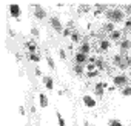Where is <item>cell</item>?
Returning a JSON list of instances; mask_svg holds the SVG:
<instances>
[{"instance_id": "6da1fadb", "label": "cell", "mask_w": 131, "mask_h": 126, "mask_svg": "<svg viewBox=\"0 0 131 126\" xmlns=\"http://www.w3.org/2000/svg\"><path fill=\"white\" fill-rule=\"evenodd\" d=\"M103 16H105V19H106L108 22H113L114 25L123 23V22L126 20V14L123 12L122 8H111V9H108Z\"/></svg>"}, {"instance_id": "7a4b0ae2", "label": "cell", "mask_w": 131, "mask_h": 126, "mask_svg": "<svg viewBox=\"0 0 131 126\" xmlns=\"http://www.w3.org/2000/svg\"><path fill=\"white\" fill-rule=\"evenodd\" d=\"M128 82H129V79H128V75H126L125 72L116 74V75L113 77V85H114L116 88H123V86L128 85Z\"/></svg>"}, {"instance_id": "3957f363", "label": "cell", "mask_w": 131, "mask_h": 126, "mask_svg": "<svg viewBox=\"0 0 131 126\" xmlns=\"http://www.w3.org/2000/svg\"><path fill=\"white\" fill-rule=\"evenodd\" d=\"M49 25H51V28H52L56 32H59V34H62V32H63V29H65V26H63L62 20H60L57 16H52V17L49 19Z\"/></svg>"}, {"instance_id": "277c9868", "label": "cell", "mask_w": 131, "mask_h": 126, "mask_svg": "<svg viewBox=\"0 0 131 126\" xmlns=\"http://www.w3.org/2000/svg\"><path fill=\"white\" fill-rule=\"evenodd\" d=\"M82 102H83V105H85L86 108H90V109H93V108L97 106V100H96L93 95H83Z\"/></svg>"}, {"instance_id": "5b68a950", "label": "cell", "mask_w": 131, "mask_h": 126, "mask_svg": "<svg viewBox=\"0 0 131 126\" xmlns=\"http://www.w3.org/2000/svg\"><path fill=\"white\" fill-rule=\"evenodd\" d=\"M46 11L40 6V5H36L34 6V17L37 19V20H43V19H46Z\"/></svg>"}, {"instance_id": "8992f818", "label": "cell", "mask_w": 131, "mask_h": 126, "mask_svg": "<svg viewBox=\"0 0 131 126\" xmlns=\"http://www.w3.org/2000/svg\"><path fill=\"white\" fill-rule=\"evenodd\" d=\"M119 46H120V52L125 54L126 51H131V40L126 39V37H123V39L119 42Z\"/></svg>"}, {"instance_id": "52a82bcc", "label": "cell", "mask_w": 131, "mask_h": 126, "mask_svg": "<svg viewBox=\"0 0 131 126\" xmlns=\"http://www.w3.org/2000/svg\"><path fill=\"white\" fill-rule=\"evenodd\" d=\"M74 61L77 63V65H86V63H88V55L79 51V52H76V55H74Z\"/></svg>"}, {"instance_id": "ba28073f", "label": "cell", "mask_w": 131, "mask_h": 126, "mask_svg": "<svg viewBox=\"0 0 131 126\" xmlns=\"http://www.w3.org/2000/svg\"><path fill=\"white\" fill-rule=\"evenodd\" d=\"M20 12H22V11H20V6H19L17 3H11V5H9V14H11L14 19H19V17H20Z\"/></svg>"}, {"instance_id": "9c48e42d", "label": "cell", "mask_w": 131, "mask_h": 126, "mask_svg": "<svg viewBox=\"0 0 131 126\" xmlns=\"http://www.w3.org/2000/svg\"><path fill=\"white\" fill-rule=\"evenodd\" d=\"M110 48H111V40H110V39H102V40L99 42V49H100L102 52L110 51Z\"/></svg>"}, {"instance_id": "30bf717a", "label": "cell", "mask_w": 131, "mask_h": 126, "mask_svg": "<svg viewBox=\"0 0 131 126\" xmlns=\"http://www.w3.org/2000/svg\"><path fill=\"white\" fill-rule=\"evenodd\" d=\"M103 94H105L103 83H102V82H97V83L94 85V95H97L99 98H102V97H103Z\"/></svg>"}, {"instance_id": "8fae6325", "label": "cell", "mask_w": 131, "mask_h": 126, "mask_svg": "<svg viewBox=\"0 0 131 126\" xmlns=\"http://www.w3.org/2000/svg\"><path fill=\"white\" fill-rule=\"evenodd\" d=\"M42 80H43V85H45V88H46L48 91H52V89H54V80H52V77L43 75Z\"/></svg>"}, {"instance_id": "7c38bea8", "label": "cell", "mask_w": 131, "mask_h": 126, "mask_svg": "<svg viewBox=\"0 0 131 126\" xmlns=\"http://www.w3.org/2000/svg\"><path fill=\"white\" fill-rule=\"evenodd\" d=\"M39 105H40V108H48L49 100H48V95L46 94H43V92L39 94Z\"/></svg>"}, {"instance_id": "4fadbf2b", "label": "cell", "mask_w": 131, "mask_h": 126, "mask_svg": "<svg viewBox=\"0 0 131 126\" xmlns=\"http://www.w3.org/2000/svg\"><path fill=\"white\" fill-rule=\"evenodd\" d=\"M102 29H103V32H106V34L110 35V34H111L113 31H116V25H114L113 22H106V23H103Z\"/></svg>"}, {"instance_id": "5bb4252c", "label": "cell", "mask_w": 131, "mask_h": 126, "mask_svg": "<svg viewBox=\"0 0 131 126\" xmlns=\"http://www.w3.org/2000/svg\"><path fill=\"white\" fill-rule=\"evenodd\" d=\"M122 39H123V31L122 29H116L110 34V40H119L120 42Z\"/></svg>"}, {"instance_id": "9a60e30c", "label": "cell", "mask_w": 131, "mask_h": 126, "mask_svg": "<svg viewBox=\"0 0 131 126\" xmlns=\"http://www.w3.org/2000/svg\"><path fill=\"white\" fill-rule=\"evenodd\" d=\"M26 49H28V54L37 52V43H36V40H28L26 42Z\"/></svg>"}, {"instance_id": "2e32d148", "label": "cell", "mask_w": 131, "mask_h": 126, "mask_svg": "<svg viewBox=\"0 0 131 126\" xmlns=\"http://www.w3.org/2000/svg\"><path fill=\"white\" fill-rule=\"evenodd\" d=\"M79 51L88 55V54L91 52V45H90V42H88V40H85V42H82V43H80V49H79Z\"/></svg>"}, {"instance_id": "e0dca14e", "label": "cell", "mask_w": 131, "mask_h": 126, "mask_svg": "<svg viewBox=\"0 0 131 126\" xmlns=\"http://www.w3.org/2000/svg\"><path fill=\"white\" fill-rule=\"evenodd\" d=\"M90 11H91V6H90V5H86V3L77 5V12H79V14H88Z\"/></svg>"}, {"instance_id": "ac0fdd59", "label": "cell", "mask_w": 131, "mask_h": 126, "mask_svg": "<svg viewBox=\"0 0 131 126\" xmlns=\"http://www.w3.org/2000/svg\"><path fill=\"white\" fill-rule=\"evenodd\" d=\"M73 71L77 74V75H83V74H86V69H85V65H76L73 66Z\"/></svg>"}, {"instance_id": "d6986e66", "label": "cell", "mask_w": 131, "mask_h": 126, "mask_svg": "<svg viewBox=\"0 0 131 126\" xmlns=\"http://www.w3.org/2000/svg\"><path fill=\"white\" fill-rule=\"evenodd\" d=\"M123 55H125V54L119 52V54H116V55L113 57V65H114L116 68H119V66H120V63H122V60H123Z\"/></svg>"}, {"instance_id": "ffe728a7", "label": "cell", "mask_w": 131, "mask_h": 126, "mask_svg": "<svg viewBox=\"0 0 131 126\" xmlns=\"http://www.w3.org/2000/svg\"><path fill=\"white\" fill-rule=\"evenodd\" d=\"M120 94H122L123 97H131V86H129V85L123 86V88L120 89Z\"/></svg>"}, {"instance_id": "44dd1931", "label": "cell", "mask_w": 131, "mask_h": 126, "mask_svg": "<svg viewBox=\"0 0 131 126\" xmlns=\"http://www.w3.org/2000/svg\"><path fill=\"white\" fill-rule=\"evenodd\" d=\"M70 40H71V43H79V42H80V34H79L77 31H73Z\"/></svg>"}, {"instance_id": "7402d4cb", "label": "cell", "mask_w": 131, "mask_h": 126, "mask_svg": "<svg viewBox=\"0 0 131 126\" xmlns=\"http://www.w3.org/2000/svg\"><path fill=\"white\" fill-rule=\"evenodd\" d=\"M94 65L97 66V69H99V71L105 69V61H103V58H100V57H97V60H96V63H94Z\"/></svg>"}, {"instance_id": "603a6c76", "label": "cell", "mask_w": 131, "mask_h": 126, "mask_svg": "<svg viewBox=\"0 0 131 126\" xmlns=\"http://www.w3.org/2000/svg\"><path fill=\"white\" fill-rule=\"evenodd\" d=\"M28 58H29L31 61H34V63H39V61H40V55H39L37 52H32V54H28Z\"/></svg>"}, {"instance_id": "cb8c5ba5", "label": "cell", "mask_w": 131, "mask_h": 126, "mask_svg": "<svg viewBox=\"0 0 131 126\" xmlns=\"http://www.w3.org/2000/svg\"><path fill=\"white\" fill-rule=\"evenodd\" d=\"M56 115H57V123H59V126H67V121H65V118L62 117V114L57 111L56 112Z\"/></svg>"}, {"instance_id": "d4e9b609", "label": "cell", "mask_w": 131, "mask_h": 126, "mask_svg": "<svg viewBox=\"0 0 131 126\" xmlns=\"http://www.w3.org/2000/svg\"><path fill=\"white\" fill-rule=\"evenodd\" d=\"M46 63H48V68H49V69H56V63H54V58H52L51 55L46 57Z\"/></svg>"}, {"instance_id": "484cf974", "label": "cell", "mask_w": 131, "mask_h": 126, "mask_svg": "<svg viewBox=\"0 0 131 126\" xmlns=\"http://www.w3.org/2000/svg\"><path fill=\"white\" fill-rule=\"evenodd\" d=\"M85 69H86V72H93V71L97 69V66L94 65V63H86V65H85Z\"/></svg>"}, {"instance_id": "4316f807", "label": "cell", "mask_w": 131, "mask_h": 126, "mask_svg": "<svg viewBox=\"0 0 131 126\" xmlns=\"http://www.w3.org/2000/svg\"><path fill=\"white\" fill-rule=\"evenodd\" d=\"M99 74H100V71H99V69H96V71H93V72H86V79H94V77H99Z\"/></svg>"}, {"instance_id": "83f0119b", "label": "cell", "mask_w": 131, "mask_h": 126, "mask_svg": "<svg viewBox=\"0 0 131 126\" xmlns=\"http://www.w3.org/2000/svg\"><path fill=\"white\" fill-rule=\"evenodd\" d=\"M71 34H73V29H71V28H65L63 32H62L63 37H71Z\"/></svg>"}, {"instance_id": "f1b7e54d", "label": "cell", "mask_w": 131, "mask_h": 126, "mask_svg": "<svg viewBox=\"0 0 131 126\" xmlns=\"http://www.w3.org/2000/svg\"><path fill=\"white\" fill-rule=\"evenodd\" d=\"M108 126H123V123L119 121V120H110L108 121Z\"/></svg>"}, {"instance_id": "f546056e", "label": "cell", "mask_w": 131, "mask_h": 126, "mask_svg": "<svg viewBox=\"0 0 131 126\" xmlns=\"http://www.w3.org/2000/svg\"><path fill=\"white\" fill-rule=\"evenodd\" d=\"M122 9H123V12H125L128 17H131V5H125Z\"/></svg>"}, {"instance_id": "4dcf8cb0", "label": "cell", "mask_w": 131, "mask_h": 126, "mask_svg": "<svg viewBox=\"0 0 131 126\" xmlns=\"http://www.w3.org/2000/svg\"><path fill=\"white\" fill-rule=\"evenodd\" d=\"M31 34H32V37H39V35H40V31H39V28L32 26V28H31Z\"/></svg>"}, {"instance_id": "1f68e13d", "label": "cell", "mask_w": 131, "mask_h": 126, "mask_svg": "<svg viewBox=\"0 0 131 126\" xmlns=\"http://www.w3.org/2000/svg\"><path fill=\"white\" fill-rule=\"evenodd\" d=\"M59 57H60V60H67V52H65V49H59Z\"/></svg>"}, {"instance_id": "d6a6232c", "label": "cell", "mask_w": 131, "mask_h": 126, "mask_svg": "<svg viewBox=\"0 0 131 126\" xmlns=\"http://www.w3.org/2000/svg\"><path fill=\"white\" fill-rule=\"evenodd\" d=\"M34 74H36L37 77H43V75H42V69H40L39 66H36V69H34Z\"/></svg>"}, {"instance_id": "836d02e7", "label": "cell", "mask_w": 131, "mask_h": 126, "mask_svg": "<svg viewBox=\"0 0 131 126\" xmlns=\"http://www.w3.org/2000/svg\"><path fill=\"white\" fill-rule=\"evenodd\" d=\"M19 112H20V115H25V112H26V111H25V106H23V105H20V106H19Z\"/></svg>"}, {"instance_id": "e575fe53", "label": "cell", "mask_w": 131, "mask_h": 126, "mask_svg": "<svg viewBox=\"0 0 131 126\" xmlns=\"http://www.w3.org/2000/svg\"><path fill=\"white\" fill-rule=\"evenodd\" d=\"M83 126H91V124H90V121H86V120H85V123H83Z\"/></svg>"}, {"instance_id": "d590c367", "label": "cell", "mask_w": 131, "mask_h": 126, "mask_svg": "<svg viewBox=\"0 0 131 126\" xmlns=\"http://www.w3.org/2000/svg\"><path fill=\"white\" fill-rule=\"evenodd\" d=\"M129 86H131V85H129Z\"/></svg>"}]
</instances>
